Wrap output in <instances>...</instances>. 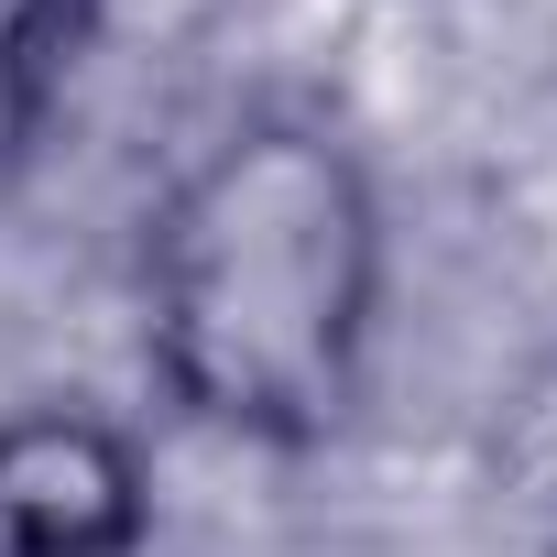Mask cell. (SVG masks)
I'll list each match as a JSON object with an SVG mask.
<instances>
[{"label":"cell","instance_id":"obj_1","mask_svg":"<svg viewBox=\"0 0 557 557\" xmlns=\"http://www.w3.org/2000/svg\"><path fill=\"white\" fill-rule=\"evenodd\" d=\"M383 318V197L329 121H230L143 219V350L197 426L318 448Z\"/></svg>","mask_w":557,"mask_h":557},{"label":"cell","instance_id":"obj_3","mask_svg":"<svg viewBox=\"0 0 557 557\" xmlns=\"http://www.w3.org/2000/svg\"><path fill=\"white\" fill-rule=\"evenodd\" d=\"M88 23H99V0H0V175L23 164V143L45 132L55 88L77 77Z\"/></svg>","mask_w":557,"mask_h":557},{"label":"cell","instance_id":"obj_2","mask_svg":"<svg viewBox=\"0 0 557 557\" xmlns=\"http://www.w3.org/2000/svg\"><path fill=\"white\" fill-rule=\"evenodd\" d=\"M153 470L88 405L0 416V557H143Z\"/></svg>","mask_w":557,"mask_h":557}]
</instances>
